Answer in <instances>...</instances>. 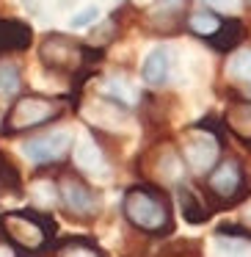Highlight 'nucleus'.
<instances>
[{"label":"nucleus","mask_w":251,"mask_h":257,"mask_svg":"<svg viewBox=\"0 0 251 257\" xmlns=\"http://www.w3.org/2000/svg\"><path fill=\"white\" fill-rule=\"evenodd\" d=\"M122 213L133 227L144 229L149 235H166L174 229L171 205H168L166 194L152 188V185H133L124 194Z\"/></svg>","instance_id":"nucleus-1"},{"label":"nucleus","mask_w":251,"mask_h":257,"mask_svg":"<svg viewBox=\"0 0 251 257\" xmlns=\"http://www.w3.org/2000/svg\"><path fill=\"white\" fill-rule=\"evenodd\" d=\"M0 229H3V238L14 249L42 251L56 235V221H50L47 216H42L36 210H17L0 218Z\"/></svg>","instance_id":"nucleus-2"},{"label":"nucleus","mask_w":251,"mask_h":257,"mask_svg":"<svg viewBox=\"0 0 251 257\" xmlns=\"http://www.w3.org/2000/svg\"><path fill=\"white\" fill-rule=\"evenodd\" d=\"M61 113H64L61 100H50V97H42V94H25L9 108V113L0 122V133L17 136V133H25V130L45 127Z\"/></svg>","instance_id":"nucleus-3"},{"label":"nucleus","mask_w":251,"mask_h":257,"mask_svg":"<svg viewBox=\"0 0 251 257\" xmlns=\"http://www.w3.org/2000/svg\"><path fill=\"white\" fill-rule=\"evenodd\" d=\"M204 199L210 202V210H221V207H232L245 199L248 194V180L237 161H223L204 177Z\"/></svg>","instance_id":"nucleus-4"},{"label":"nucleus","mask_w":251,"mask_h":257,"mask_svg":"<svg viewBox=\"0 0 251 257\" xmlns=\"http://www.w3.org/2000/svg\"><path fill=\"white\" fill-rule=\"evenodd\" d=\"M39 58L47 69L61 75H75L91 64V47L69 39L64 34H47L39 45Z\"/></svg>","instance_id":"nucleus-5"},{"label":"nucleus","mask_w":251,"mask_h":257,"mask_svg":"<svg viewBox=\"0 0 251 257\" xmlns=\"http://www.w3.org/2000/svg\"><path fill=\"white\" fill-rule=\"evenodd\" d=\"M58 196H61L64 207H67L72 216H94L100 210V194L86 183L80 174H64L58 180Z\"/></svg>","instance_id":"nucleus-6"},{"label":"nucleus","mask_w":251,"mask_h":257,"mask_svg":"<svg viewBox=\"0 0 251 257\" xmlns=\"http://www.w3.org/2000/svg\"><path fill=\"white\" fill-rule=\"evenodd\" d=\"M72 133L69 130H53L45 136H34L25 141L23 152L31 158L34 163H58L72 147Z\"/></svg>","instance_id":"nucleus-7"},{"label":"nucleus","mask_w":251,"mask_h":257,"mask_svg":"<svg viewBox=\"0 0 251 257\" xmlns=\"http://www.w3.org/2000/svg\"><path fill=\"white\" fill-rule=\"evenodd\" d=\"M196 130H199V127H196ZM218 147H221V141L212 139V133L199 130V133H190L188 139H185V144H182V158H185V163H188L190 169H199V172H204V169L218 158Z\"/></svg>","instance_id":"nucleus-8"},{"label":"nucleus","mask_w":251,"mask_h":257,"mask_svg":"<svg viewBox=\"0 0 251 257\" xmlns=\"http://www.w3.org/2000/svg\"><path fill=\"white\" fill-rule=\"evenodd\" d=\"M34 42V28L25 20L0 17V56L3 53H20L28 50Z\"/></svg>","instance_id":"nucleus-9"},{"label":"nucleus","mask_w":251,"mask_h":257,"mask_svg":"<svg viewBox=\"0 0 251 257\" xmlns=\"http://www.w3.org/2000/svg\"><path fill=\"white\" fill-rule=\"evenodd\" d=\"M171 67H174V50L168 45H160L146 56L141 75L149 86H166L168 78H171Z\"/></svg>","instance_id":"nucleus-10"},{"label":"nucleus","mask_w":251,"mask_h":257,"mask_svg":"<svg viewBox=\"0 0 251 257\" xmlns=\"http://www.w3.org/2000/svg\"><path fill=\"white\" fill-rule=\"evenodd\" d=\"M243 36H245V25L240 23L237 17H229V20H221V23H218V28L212 31L210 36H204V39H207V45H210L212 50L232 53L234 47L243 42Z\"/></svg>","instance_id":"nucleus-11"},{"label":"nucleus","mask_w":251,"mask_h":257,"mask_svg":"<svg viewBox=\"0 0 251 257\" xmlns=\"http://www.w3.org/2000/svg\"><path fill=\"white\" fill-rule=\"evenodd\" d=\"M177 196H179V210H182V218L188 224H201L210 218V205L196 194L190 185H179L177 188Z\"/></svg>","instance_id":"nucleus-12"},{"label":"nucleus","mask_w":251,"mask_h":257,"mask_svg":"<svg viewBox=\"0 0 251 257\" xmlns=\"http://www.w3.org/2000/svg\"><path fill=\"white\" fill-rule=\"evenodd\" d=\"M223 124H226L237 139H243L245 144H251V102L232 105L223 113Z\"/></svg>","instance_id":"nucleus-13"},{"label":"nucleus","mask_w":251,"mask_h":257,"mask_svg":"<svg viewBox=\"0 0 251 257\" xmlns=\"http://www.w3.org/2000/svg\"><path fill=\"white\" fill-rule=\"evenodd\" d=\"M56 257H102L89 238H67L56 246Z\"/></svg>","instance_id":"nucleus-14"},{"label":"nucleus","mask_w":251,"mask_h":257,"mask_svg":"<svg viewBox=\"0 0 251 257\" xmlns=\"http://www.w3.org/2000/svg\"><path fill=\"white\" fill-rule=\"evenodd\" d=\"M23 89V78L14 64H0V97H14Z\"/></svg>","instance_id":"nucleus-15"},{"label":"nucleus","mask_w":251,"mask_h":257,"mask_svg":"<svg viewBox=\"0 0 251 257\" xmlns=\"http://www.w3.org/2000/svg\"><path fill=\"white\" fill-rule=\"evenodd\" d=\"M0 185H6V188H12V191H17L20 185H23V177H20L17 166H14L3 152H0Z\"/></svg>","instance_id":"nucleus-16"},{"label":"nucleus","mask_w":251,"mask_h":257,"mask_svg":"<svg viewBox=\"0 0 251 257\" xmlns=\"http://www.w3.org/2000/svg\"><path fill=\"white\" fill-rule=\"evenodd\" d=\"M229 75H232L234 80H240V83H248V89H251V56L248 53L237 56L229 64Z\"/></svg>","instance_id":"nucleus-17"},{"label":"nucleus","mask_w":251,"mask_h":257,"mask_svg":"<svg viewBox=\"0 0 251 257\" xmlns=\"http://www.w3.org/2000/svg\"><path fill=\"white\" fill-rule=\"evenodd\" d=\"M218 23H221V20L212 17V14H196V17H190V28L201 36H210L212 31L218 28Z\"/></svg>","instance_id":"nucleus-18"},{"label":"nucleus","mask_w":251,"mask_h":257,"mask_svg":"<svg viewBox=\"0 0 251 257\" xmlns=\"http://www.w3.org/2000/svg\"><path fill=\"white\" fill-rule=\"evenodd\" d=\"M97 17H100V9H97V6H86L83 12H78L69 23H72V28H89L91 23H97Z\"/></svg>","instance_id":"nucleus-19"},{"label":"nucleus","mask_w":251,"mask_h":257,"mask_svg":"<svg viewBox=\"0 0 251 257\" xmlns=\"http://www.w3.org/2000/svg\"><path fill=\"white\" fill-rule=\"evenodd\" d=\"M0 257H17V249L6 238H0Z\"/></svg>","instance_id":"nucleus-20"},{"label":"nucleus","mask_w":251,"mask_h":257,"mask_svg":"<svg viewBox=\"0 0 251 257\" xmlns=\"http://www.w3.org/2000/svg\"><path fill=\"white\" fill-rule=\"evenodd\" d=\"M210 6H218V9H226V6H232L234 0H207Z\"/></svg>","instance_id":"nucleus-21"},{"label":"nucleus","mask_w":251,"mask_h":257,"mask_svg":"<svg viewBox=\"0 0 251 257\" xmlns=\"http://www.w3.org/2000/svg\"><path fill=\"white\" fill-rule=\"evenodd\" d=\"M25 6H31V12H36V9H39V0H23Z\"/></svg>","instance_id":"nucleus-22"},{"label":"nucleus","mask_w":251,"mask_h":257,"mask_svg":"<svg viewBox=\"0 0 251 257\" xmlns=\"http://www.w3.org/2000/svg\"><path fill=\"white\" fill-rule=\"evenodd\" d=\"M160 3H174V0H160Z\"/></svg>","instance_id":"nucleus-23"},{"label":"nucleus","mask_w":251,"mask_h":257,"mask_svg":"<svg viewBox=\"0 0 251 257\" xmlns=\"http://www.w3.org/2000/svg\"><path fill=\"white\" fill-rule=\"evenodd\" d=\"M248 174H251V161H248Z\"/></svg>","instance_id":"nucleus-24"}]
</instances>
